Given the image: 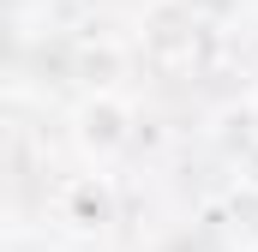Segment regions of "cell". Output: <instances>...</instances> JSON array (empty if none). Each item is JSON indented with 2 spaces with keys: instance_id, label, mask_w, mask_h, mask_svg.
<instances>
[{
  "instance_id": "obj_3",
  "label": "cell",
  "mask_w": 258,
  "mask_h": 252,
  "mask_svg": "<svg viewBox=\"0 0 258 252\" xmlns=\"http://www.w3.org/2000/svg\"><path fill=\"white\" fill-rule=\"evenodd\" d=\"M60 216L72 222V228H108V216H114V198H108V186L90 174V180H72V186L60 192Z\"/></svg>"
},
{
  "instance_id": "obj_2",
  "label": "cell",
  "mask_w": 258,
  "mask_h": 252,
  "mask_svg": "<svg viewBox=\"0 0 258 252\" xmlns=\"http://www.w3.org/2000/svg\"><path fill=\"white\" fill-rule=\"evenodd\" d=\"M144 48H150V66H162V72H192L198 66V12L186 0H162L156 18L144 24Z\"/></svg>"
},
{
  "instance_id": "obj_5",
  "label": "cell",
  "mask_w": 258,
  "mask_h": 252,
  "mask_svg": "<svg viewBox=\"0 0 258 252\" xmlns=\"http://www.w3.org/2000/svg\"><path fill=\"white\" fill-rule=\"evenodd\" d=\"M240 186H246V192H258V144L240 156Z\"/></svg>"
},
{
  "instance_id": "obj_7",
  "label": "cell",
  "mask_w": 258,
  "mask_h": 252,
  "mask_svg": "<svg viewBox=\"0 0 258 252\" xmlns=\"http://www.w3.org/2000/svg\"><path fill=\"white\" fill-rule=\"evenodd\" d=\"M252 252H258V246H252Z\"/></svg>"
},
{
  "instance_id": "obj_4",
  "label": "cell",
  "mask_w": 258,
  "mask_h": 252,
  "mask_svg": "<svg viewBox=\"0 0 258 252\" xmlns=\"http://www.w3.org/2000/svg\"><path fill=\"white\" fill-rule=\"evenodd\" d=\"M120 48H114V42H96V48H84V54H78V78H84V84H90V90H114V78H120Z\"/></svg>"
},
{
  "instance_id": "obj_6",
  "label": "cell",
  "mask_w": 258,
  "mask_h": 252,
  "mask_svg": "<svg viewBox=\"0 0 258 252\" xmlns=\"http://www.w3.org/2000/svg\"><path fill=\"white\" fill-rule=\"evenodd\" d=\"M252 126H258V96H252Z\"/></svg>"
},
{
  "instance_id": "obj_1",
  "label": "cell",
  "mask_w": 258,
  "mask_h": 252,
  "mask_svg": "<svg viewBox=\"0 0 258 252\" xmlns=\"http://www.w3.org/2000/svg\"><path fill=\"white\" fill-rule=\"evenodd\" d=\"M132 102L120 90H90L84 102H78V114H72V138H78V150L84 156H96V162H108L114 150H126L132 144Z\"/></svg>"
}]
</instances>
